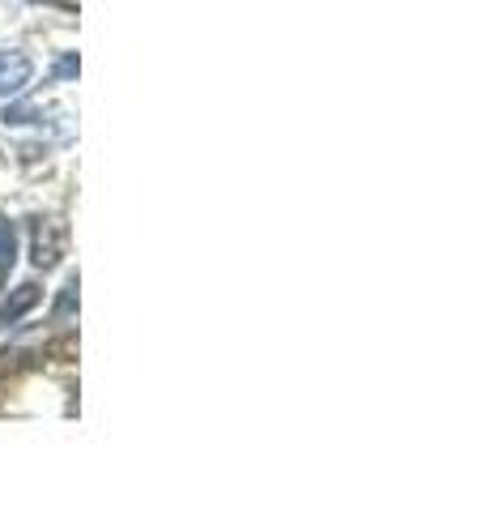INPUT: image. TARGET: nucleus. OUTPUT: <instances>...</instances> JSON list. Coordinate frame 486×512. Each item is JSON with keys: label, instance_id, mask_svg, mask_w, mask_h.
Wrapping results in <instances>:
<instances>
[{"label": "nucleus", "instance_id": "obj_6", "mask_svg": "<svg viewBox=\"0 0 486 512\" xmlns=\"http://www.w3.org/2000/svg\"><path fill=\"white\" fill-rule=\"evenodd\" d=\"M73 73H77V60H73V56L56 64V77H73Z\"/></svg>", "mask_w": 486, "mask_h": 512}, {"label": "nucleus", "instance_id": "obj_1", "mask_svg": "<svg viewBox=\"0 0 486 512\" xmlns=\"http://www.w3.org/2000/svg\"><path fill=\"white\" fill-rule=\"evenodd\" d=\"M64 256V227L52 218H39L35 222V235H30V261H35V269H52L56 261Z\"/></svg>", "mask_w": 486, "mask_h": 512}, {"label": "nucleus", "instance_id": "obj_3", "mask_svg": "<svg viewBox=\"0 0 486 512\" xmlns=\"http://www.w3.org/2000/svg\"><path fill=\"white\" fill-rule=\"evenodd\" d=\"M39 299H43L39 282H22L18 291H13L5 303H0V325H18L26 312H35V308H39Z\"/></svg>", "mask_w": 486, "mask_h": 512}, {"label": "nucleus", "instance_id": "obj_2", "mask_svg": "<svg viewBox=\"0 0 486 512\" xmlns=\"http://www.w3.org/2000/svg\"><path fill=\"white\" fill-rule=\"evenodd\" d=\"M30 73H35V64H30L26 52H0V99L22 94V86L30 82Z\"/></svg>", "mask_w": 486, "mask_h": 512}, {"label": "nucleus", "instance_id": "obj_4", "mask_svg": "<svg viewBox=\"0 0 486 512\" xmlns=\"http://www.w3.org/2000/svg\"><path fill=\"white\" fill-rule=\"evenodd\" d=\"M13 261H18V235H13V227L0 218V278L13 269Z\"/></svg>", "mask_w": 486, "mask_h": 512}, {"label": "nucleus", "instance_id": "obj_5", "mask_svg": "<svg viewBox=\"0 0 486 512\" xmlns=\"http://www.w3.org/2000/svg\"><path fill=\"white\" fill-rule=\"evenodd\" d=\"M73 308H77V274L64 282V291H60V303H56V316L64 320V316H73Z\"/></svg>", "mask_w": 486, "mask_h": 512}]
</instances>
